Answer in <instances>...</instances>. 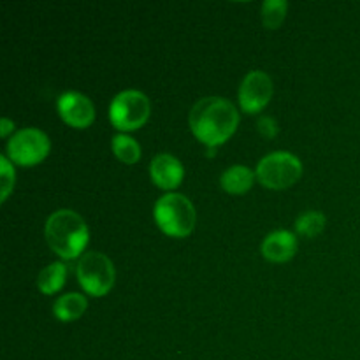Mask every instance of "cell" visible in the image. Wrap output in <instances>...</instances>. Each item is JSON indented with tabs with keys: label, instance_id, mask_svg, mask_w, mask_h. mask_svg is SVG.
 <instances>
[{
	"label": "cell",
	"instance_id": "1",
	"mask_svg": "<svg viewBox=\"0 0 360 360\" xmlns=\"http://www.w3.org/2000/svg\"><path fill=\"white\" fill-rule=\"evenodd\" d=\"M188 120L193 136L210 148H214L234 134L239 123V112L227 98L204 97L193 104Z\"/></svg>",
	"mask_w": 360,
	"mask_h": 360
},
{
	"label": "cell",
	"instance_id": "2",
	"mask_svg": "<svg viewBox=\"0 0 360 360\" xmlns=\"http://www.w3.org/2000/svg\"><path fill=\"white\" fill-rule=\"evenodd\" d=\"M46 241L62 259H76L88 245V227L72 210H58L46 220Z\"/></svg>",
	"mask_w": 360,
	"mask_h": 360
},
{
	"label": "cell",
	"instance_id": "3",
	"mask_svg": "<svg viewBox=\"0 0 360 360\" xmlns=\"http://www.w3.org/2000/svg\"><path fill=\"white\" fill-rule=\"evenodd\" d=\"M157 225L172 238H185L195 225V207L181 193H165L155 202Z\"/></svg>",
	"mask_w": 360,
	"mask_h": 360
},
{
	"label": "cell",
	"instance_id": "4",
	"mask_svg": "<svg viewBox=\"0 0 360 360\" xmlns=\"http://www.w3.org/2000/svg\"><path fill=\"white\" fill-rule=\"evenodd\" d=\"M77 280L84 292L101 297L115 285L116 271L111 259L101 252H86L77 262Z\"/></svg>",
	"mask_w": 360,
	"mask_h": 360
},
{
	"label": "cell",
	"instance_id": "5",
	"mask_svg": "<svg viewBox=\"0 0 360 360\" xmlns=\"http://www.w3.org/2000/svg\"><path fill=\"white\" fill-rule=\"evenodd\" d=\"M302 172V164L290 151H273L257 165V178L267 188H287Z\"/></svg>",
	"mask_w": 360,
	"mask_h": 360
},
{
	"label": "cell",
	"instance_id": "6",
	"mask_svg": "<svg viewBox=\"0 0 360 360\" xmlns=\"http://www.w3.org/2000/svg\"><path fill=\"white\" fill-rule=\"evenodd\" d=\"M150 116V101L139 90H123L109 105V120L120 130H134Z\"/></svg>",
	"mask_w": 360,
	"mask_h": 360
},
{
	"label": "cell",
	"instance_id": "7",
	"mask_svg": "<svg viewBox=\"0 0 360 360\" xmlns=\"http://www.w3.org/2000/svg\"><path fill=\"white\" fill-rule=\"evenodd\" d=\"M49 153V139L39 129H21L7 143V155L21 165H34L44 160Z\"/></svg>",
	"mask_w": 360,
	"mask_h": 360
},
{
	"label": "cell",
	"instance_id": "8",
	"mask_svg": "<svg viewBox=\"0 0 360 360\" xmlns=\"http://www.w3.org/2000/svg\"><path fill=\"white\" fill-rule=\"evenodd\" d=\"M273 97V81L262 70H252L239 86V104L243 111L259 112Z\"/></svg>",
	"mask_w": 360,
	"mask_h": 360
},
{
	"label": "cell",
	"instance_id": "9",
	"mask_svg": "<svg viewBox=\"0 0 360 360\" xmlns=\"http://www.w3.org/2000/svg\"><path fill=\"white\" fill-rule=\"evenodd\" d=\"M60 116L76 129H84L95 118V109L90 98L79 91H63L56 102Z\"/></svg>",
	"mask_w": 360,
	"mask_h": 360
},
{
	"label": "cell",
	"instance_id": "10",
	"mask_svg": "<svg viewBox=\"0 0 360 360\" xmlns=\"http://www.w3.org/2000/svg\"><path fill=\"white\" fill-rule=\"evenodd\" d=\"M183 165L174 155L158 153L150 162V176L157 186L164 190H172L181 183Z\"/></svg>",
	"mask_w": 360,
	"mask_h": 360
},
{
	"label": "cell",
	"instance_id": "11",
	"mask_svg": "<svg viewBox=\"0 0 360 360\" xmlns=\"http://www.w3.org/2000/svg\"><path fill=\"white\" fill-rule=\"evenodd\" d=\"M297 250V241L290 231H274L262 241V255L273 262H285L292 259Z\"/></svg>",
	"mask_w": 360,
	"mask_h": 360
},
{
	"label": "cell",
	"instance_id": "12",
	"mask_svg": "<svg viewBox=\"0 0 360 360\" xmlns=\"http://www.w3.org/2000/svg\"><path fill=\"white\" fill-rule=\"evenodd\" d=\"M255 174L246 165H232L221 172L220 185L229 193H245L252 188Z\"/></svg>",
	"mask_w": 360,
	"mask_h": 360
},
{
	"label": "cell",
	"instance_id": "13",
	"mask_svg": "<svg viewBox=\"0 0 360 360\" xmlns=\"http://www.w3.org/2000/svg\"><path fill=\"white\" fill-rule=\"evenodd\" d=\"M86 297L77 292H70V294L60 295L58 299L53 304V315L56 316L62 322H70V320H76L86 311Z\"/></svg>",
	"mask_w": 360,
	"mask_h": 360
},
{
	"label": "cell",
	"instance_id": "14",
	"mask_svg": "<svg viewBox=\"0 0 360 360\" xmlns=\"http://www.w3.org/2000/svg\"><path fill=\"white\" fill-rule=\"evenodd\" d=\"M67 276V267L62 262H53L39 273L37 287L42 294H55L63 287Z\"/></svg>",
	"mask_w": 360,
	"mask_h": 360
},
{
	"label": "cell",
	"instance_id": "15",
	"mask_svg": "<svg viewBox=\"0 0 360 360\" xmlns=\"http://www.w3.org/2000/svg\"><path fill=\"white\" fill-rule=\"evenodd\" d=\"M111 148L115 151L116 157L127 164H134L141 158V148L134 137L127 136V134H116L111 139Z\"/></svg>",
	"mask_w": 360,
	"mask_h": 360
},
{
	"label": "cell",
	"instance_id": "16",
	"mask_svg": "<svg viewBox=\"0 0 360 360\" xmlns=\"http://www.w3.org/2000/svg\"><path fill=\"white\" fill-rule=\"evenodd\" d=\"M323 227H326V217L320 211H304L295 220V229L306 238H315L323 231Z\"/></svg>",
	"mask_w": 360,
	"mask_h": 360
},
{
	"label": "cell",
	"instance_id": "17",
	"mask_svg": "<svg viewBox=\"0 0 360 360\" xmlns=\"http://www.w3.org/2000/svg\"><path fill=\"white\" fill-rule=\"evenodd\" d=\"M288 4L285 0H266L262 4V23L266 28H278L285 20Z\"/></svg>",
	"mask_w": 360,
	"mask_h": 360
},
{
	"label": "cell",
	"instance_id": "18",
	"mask_svg": "<svg viewBox=\"0 0 360 360\" xmlns=\"http://www.w3.org/2000/svg\"><path fill=\"white\" fill-rule=\"evenodd\" d=\"M0 176H2V197H0V199H2L4 202V200L9 197L11 190H13L14 186V169L6 155L0 157Z\"/></svg>",
	"mask_w": 360,
	"mask_h": 360
},
{
	"label": "cell",
	"instance_id": "19",
	"mask_svg": "<svg viewBox=\"0 0 360 360\" xmlns=\"http://www.w3.org/2000/svg\"><path fill=\"white\" fill-rule=\"evenodd\" d=\"M257 127H259L260 134H262L264 137H269V139L278 134V125L271 116H260Z\"/></svg>",
	"mask_w": 360,
	"mask_h": 360
},
{
	"label": "cell",
	"instance_id": "20",
	"mask_svg": "<svg viewBox=\"0 0 360 360\" xmlns=\"http://www.w3.org/2000/svg\"><path fill=\"white\" fill-rule=\"evenodd\" d=\"M13 130H14V122H11L9 118L0 120V136L7 137L9 136V132H13Z\"/></svg>",
	"mask_w": 360,
	"mask_h": 360
}]
</instances>
